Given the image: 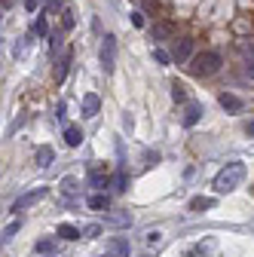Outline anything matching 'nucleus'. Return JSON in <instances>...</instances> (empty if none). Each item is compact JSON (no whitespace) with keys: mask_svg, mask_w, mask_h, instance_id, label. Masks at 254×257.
<instances>
[{"mask_svg":"<svg viewBox=\"0 0 254 257\" xmlns=\"http://www.w3.org/2000/svg\"><path fill=\"white\" fill-rule=\"evenodd\" d=\"M153 58H156V61H160V64H169V55H166L163 49H156V52H153Z\"/></svg>","mask_w":254,"mask_h":257,"instance_id":"bb28decb","label":"nucleus"},{"mask_svg":"<svg viewBox=\"0 0 254 257\" xmlns=\"http://www.w3.org/2000/svg\"><path fill=\"white\" fill-rule=\"evenodd\" d=\"M65 144H68V147H80V144H83V132H80L77 125H68V128H65Z\"/></svg>","mask_w":254,"mask_h":257,"instance_id":"9d476101","label":"nucleus"},{"mask_svg":"<svg viewBox=\"0 0 254 257\" xmlns=\"http://www.w3.org/2000/svg\"><path fill=\"white\" fill-rule=\"evenodd\" d=\"M89 208H92V211L107 208V196H104V193H95V196H89Z\"/></svg>","mask_w":254,"mask_h":257,"instance_id":"f3484780","label":"nucleus"},{"mask_svg":"<svg viewBox=\"0 0 254 257\" xmlns=\"http://www.w3.org/2000/svg\"><path fill=\"white\" fill-rule=\"evenodd\" d=\"M37 4H40V0H25V7H28V10H37Z\"/></svg>","mask_w":254,"mask_h":257,"instance_id":"c756f323","label":"nucleus"},{"mask_svg":"<svg viewBox=\"0 0 254 257\" xmlns=\"http://www.w3.org/2000/svg\"><path fill=\"white\" fill-rule=\"evenodd\" d=\"M98 110H101V98L98 95H86L83 98V116H95Z\"/></svg>","mask_w":254,"mask_h":257,"instance_id":"1a4fd4ad","label":"nucleus"},{"mask_svg":"<svg viewBox=\"0 0 254 257\" xmlns=\"http://www.w3.org/2000/svg\"><path fill=\"white\" fill-rule=\"evenodd\" d=\"M160 242H163V233L160 230H150L147 233V245H160Z\"/></svg>","mask_w":254,"mask_h":257,"instance_id":"4be33fe9","label":"nucleus"},{"mask_svg":"<svg viewBox=\"0 0 254 257\" xmlns=\"http://www.w3.org/2000/svg\"><path fill=\"white\" fill-rule=\"evenodd\" d=\"M129 239H122V236H113L110 242H107V254L104 257H129Z\"/></svg>","mask_w":254,"mask_h":257,"instance_id":"423d86ee","label":"nucleus"},{"mask_svg":"<svg viewBox=\"0 0 254 257\" xmlns=\"http://www.w3.org/2000/svg\"><path fill=\"white\" fill-rule=\"evenodd\" d=\"M220 107H224V110H230V113H239L245 104H242V98H239V95H233V92H224V95H220Z\"/></svg>","mask_w":254,"mask_h":257,"instance_id":"6e6552de","label":"nucleus"},{"mask_svg":"<svg viewBox=\"0 0 254 257\" xmlns=\"http://www.w3.org/2000/svg\"><path fill=\"white\" fill-rule=\"evenodd\" d=\"M89 184H92L95 190H104V187L110 184V178H107L101 169H92V175H89Z\"/></svg>","mask_w":254,"mask_h":257,"instance_id":"9b49d317","label":"nucleus"},{"mask_svg":"<svg viewBox=\"0 0 254 257\" xmlns=\"http://www.w3.org/2000/svg\"><path fill=\"white\" fill-rule=\"evenodd\" d=\"M101 68H104V74H113V68H116V37L113 34L101 37Z\"/></svg>","mask_w":254,"mask_h":257,"instance_id":"7ed1b4c3","label":"nucleus"},{"mask_svg":"<svg viewBox=\"0 0 254 257\" xmlns=\"http://www.w3.org/2000/svg\"><path fill=\"white\" fill-rule=\"evenodd\" d=\"M199 119H202V104H196V101H187V104H184V116H181V122H184L187 128H193Z\"/></svg>","mask_w":254,"mask_h":257,"instance_id":"39448f33","label":"nucleus"},{"mask_svg":"<svg viewBox=\"0 0 254 257\" xmlns=\"http://www.w3.org/2000/svg\"><path fill=\"white\" fill-rule=\"evenodd\" d=\"M132 25L141 28V25H144V16H141V13H132Z\"/></svg>","mask_w":254,"mask_h":257,"instance_id":"cd10ccee","label":"nucleus"},{"mask_svg":"<svg viewBox=\"0 0 254 257\" xmlns=\"http://www.w3.org/2000/svg\"><path fill=\"white\" fill-rule=\"evenodd\" d=\"M58 236H61V239H68V242H74V239H80V230L71 227V223H61V227H58Z\"/></svg>","mask_w":254,"mask_h":257,"instance_id":"2eb2a0df","label":"nucleus"},{"mask_svg":"<svg viewBox=\"0 0 254 257\" xmlns=\"http://www.w3.org/2000/svg\"><path fill=\"white\" fill-rule=\"evenodd\" d=\"M107 223H113V227H132V214H129V211L107 214Z\"/></svg>","mask_w":254,"mask_h":257,"instance_id":"ddd939ff","label":"nucleus"},{"mask_svg":"<svg viewBox=\"0 0 254 257\" xmlns=\"http://www.w3.org/2000/svg\"><path fill=\"white\" fill-rule=\"evenodd\" d=\"M110 184H113V190H116V193H125V187H129V175L119 169V172L110 178Z\"/></svg>","mask_w":254,"mask_h":257,"instance_id":"4468645a","label":"nucleus"},{"mask_svg":"<svg viewBox=\"0 0 254 257\" xmlns=\"http://www.w3.org/2000/svg\"><path fill=\"white\" fill-rule=\"evenodd\" d=\"M169 34H172L169 25H156V28H153V40H163V37H169Z\"/></svg>","mask_w":254,"mask_h":257,"instance_id":"aec40b11","label":"nucleus"},{"mask_svg":"<svg viewBox=\"0 0 254 257\" xmlns=\"http://www.w3.org/2000/svg\"><path fill=\"white\" fill-rule=\"evenodd\" d=\"M248 135H254V119H251V125H248Z\"/></svg>","mask_w":254,"mask_h":257,"instance_id":"7c9ffc66","label":"nucleus"},{"mask_svg":"<svg viewBox=\"0 0 254 257\" xmlns=\"http://www.w3.org/2000/svg\"><path fill=\"white\" fill-rule=\"evenodd\" d=\"M187 68H190V74H193V77H211V74L220 71V52L205 49V52H199V55L190 58Z\"/></svg>","mask_w":254,"mask_h":257,"instance_id":"f257e3e1","label":"nucleus"},{"mask_svg":"<svg viewBox=\"0 0 254 257\" xmlns=\"http://www.w3.org/2000/svg\"><path fill=\"white\" fill-rule=\"evenodd\" d=\"M190 55H193V40L181 37V40L175 43V61H178V64H187V61H190Z\"/></svg>","mask_w":254,"mask_h":257,"instance_id":"0eeeda50","label":"nucleus"},{"mask_svg":"<svg viewBox=\"0 0 254 257\" xmlns=\"http://www.w3.org/2000/svg\"><path fill=\"white\" fill-rule=\"evenodd\" d=\"M52 251V239H43V242H37V254H49Z\"/></svg>","mask_w":254,"mask_h":257,"instance_id":"5701e85b","label":"nucleus"},{"mask_svg":"<svg viewBox=\"0 0 254 257\" xmlns=\"http://www.w3.org/2000/svg\"><path fill=\"white\" fill-rule=\"evenodd\" d=\"M34 159H37V166H40V169H46V166L52 163V147H40Z\"/></svg>","mask_w":254,"mask_h":257,"instance_id":"dca6fc26","label":"nucleus"},{"mask_svg":"<svg viewBox=\"0 0 254 257\" xmlns=\"http://www.w3.org/2000/svg\"><path fill=\"white\" fill-rule=\"evenodd\" d=\"M34 37H46V19L43 16L34 22Z\"/></svg>","mask_w":254,"mask_h":257,"instance_id":"412c9836","label":"nucleus"},{"mask_svg":"<svg viewBox=\"0 0 254 257\" xmlns=\"http://www.w3.org/2000/svg\"><path fill=\"white\" fill-rule=\"evenodd\" d=\"M68 64H71V52H68L65 58H61V61H58V71H55V83H61V80H65V77H68Z\"/></svg>","mask_w":254,"mask_h":257,"instance_id":"a211bd4d","label":"nucleus"},{"mask_svg":"<svg viewBox=\"0 0 254 257\" xmlns=\"http://www.w3.org/2000/svg\"><path fill=\"white\" fill-rule=\"evenodd\" d=\"M172 98H175V101H184V86H178V83L172 86Z\"/></svg>","mask_w":254,"mask_h":257,"instance_id":"b1692460","label":"nucleus"},{"mask_svg":"<svg viewBox=\"0 0 254 257\" xmlns=\"http://www.w3.org/2000/svg\"><path fill=\"white\" fill-rule=\"evenodd\" d=\"M46 187H37V190H31V193H25V196H19L16 202H13V211H22V208H28V205H34V202H40V199H46Z\"/></svg>","mask_w":254,"mask_h":257,"instance_id":"20e7f679","label":"nucleus"},{"mask_svg":"<svg viewBox=\"0 0 254 257\" xmlns=\"http://www.w3.org/2000/svg\"><path fill=\"white\" fill-rule=\"evenodd\" d=\"M214 208V199L211 196H196V199H190V211H208Z\"/></svg>","mask_w":254,"mask_h":257,"instance_id":"f8f14e48","label":"nucleus"},{"mask_svg":"<svg viewBox=\"0 0 254 257\" xmlns=\"http://www.w3.org/2000/svg\"><path fill=\"white\" fill-rule=\"evenodd\" d=\"M98 233H101V227H98V223H92V227H86V239H95Z\"/></svg>","mask_w":254,"mask_h":257,"instance_id":"a878e982","label":"nucleus"},{"mask_svg":"<svg viewBox=\"0 0 254 257\" xmlns=\"http://www.w3.org/2000/svg\"><path fill=\"white\" fill-rule=\"evenodd\" d=\"M19 227H22V220H13L10 227H4V242H10V239H13V236L19 233Z\"/></svg>","mask_w":254,"mask_h":257,"instance_id":"6ab92c4d","label":"nucleus"},{"mask_svg":"<svg viewBox=\"0 0 254 257\" xmlns=\"http://www.w3.org/2000/svg\"><path fill=\"white\" fill-rule=\"evenodd\" d=\"M242 181H245V166H242V163H227L224 169L217 172V178H214V190H217V193H230V190H236Z\"/></svg>","mask_w":254,"mask_h":257,"instance_id":"f03ea898","label":"nucleus"},{"mask_svg":"<svg viewBox=\"0 0 254 257\" xmlns=\"http://www.w3.org/2000/svg\"><path fill=\"white\" fill-rule=\"evenodd\" d=\"M61 190H65V193H68V196H71V193L77 190V187H74V178H65V181H61Z\"/></svg>","mask_w":254,"mask_h":257,"instance_id":"393cba45","label":"nucleus"},{"mask_svg":"<svg viewBox=\"0 0 254 257\" xmlns=\"http://www.w3.org/2000/svg\"><path fill=\"white\" fill-rule=\"evenodd\" d=\"M245 74H248V77H254V58H251V61L245 64Z\"/></svg>","mask_w":254,"mask_h":257,"instance_id":"c85d7f7f","label":"nucleus"}]
</instances>
